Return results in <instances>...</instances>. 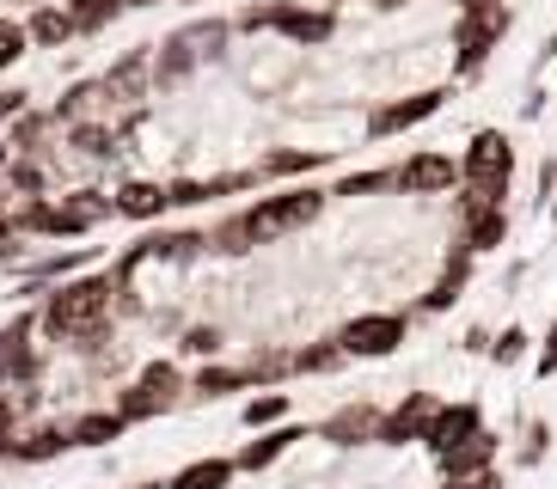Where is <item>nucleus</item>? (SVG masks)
<instances>
[{
    "instance_id": "42",
    "label": "nucleus",
    "mask_w": 557,
    "mask_h": 489,
    "mask_svg": "<svg viewBox=\"0 0 557 489\" xmlns=\"http://www.w3.org/2000/svg\"><path fill=\"white\" fill-rule=\"evenodd\" d=\"M165 196H172V209H197V202H209V184L178 178V184H165Z\"/></svg>"
},
{
    "instance_id": "35",
    "label": "nucleus",
    "mask_w": 557,
    "mask_h": 489,
    "mask_svg": "<svg viewBox=\"0 0 557 489\" xmlns=\"http://www.w3.org/2000/svg\"><path fill=\"white\" fill-rule=\"evenodd\" d=\"M527 349H533V337H527L521 325H508V330H496L491 361H496V367H521V361H527Z\"/></svg>"
},
{
    "instance_id": "38",
    "label": "nucleus",
    "mask_w": 557,
    "mask_h": 489,
    "mask_svg": "<svg viewBox=\"0 0 557 489\" xmlns=\"http://www.w3.org/2000/svg\"><path fill=\"white\" fill-rule=\"evenodd\" d=\"M25 49H32V32H25L18 18H0V74H7V67H13Z\"/></svg>"
},
{
    "instance_id": "30",
    "label": "nucleus",
    "mask_w": 557,
    "mask_h": 489,
    "mask_svg": "<svg viewBox=\"0 0 557 489\" xmlns=\"http://www.w3.org/2000/svg\"><path fill=\"white\" fill-rule=\"evenodd\" d=\"M344 342L325 337V342H312V349H300L295 355V374H344Z\"/></svg>"
},
{
    "instance_id": "32",
    "label": "nucleus",
    "mask_w": 557,
    "mask_h": 489,
    "mask_svg": "<svg viewBox=\"0 0 557 489\" xmlns=\"http://www.w3.org/2000/svg\"><path fill=\"white\" fill-rule=\"evenodd\" d=\"M209 251H227V258H246L251 251V227H246V214H227L221 227L209 233Z\"/></svg>"
},
{
    "instance_id": "20",
    "label": "nucleus",
    "mask_w": 557,
    "mask_h": 489,
    "mask_svg": "<svg viewBox=\"0 0 557 489\" xmlns=\"http://www.w3.org/2000/svg\"><path fill=\"white\" fill-rule=\"evenodd\" d=\"M197 62H202V55H197V49H190V43H184L178 32H172V37H165V43H160V55H153V86H160V92H165V86L190 80V74H197Z\"/></svg>"
},
{
    "instance_id": "13",
    "label": "nucleus",
    "mask_w": 557,
    "mask_h": 489,
    "mask_svg": "<svg viewBox=\"0 0 557 489\" xmlns=\"http://www.w3.org/2000/svg\"><path fill=\"white\" fill-rule=\"evenodd\" d=\"M435 404H442V398H429V391H405V398L380 416V447H410V440H423Z\"/></svg>"
},
{
    "instance_id": "47",
    "label": "nucleus",
    "mask_w": 557,
    "mask_h": 489,
    "mask_svg": "<svg viewBox=\"0 0 557 489\" xmlns=\"http://www.w3.org/2000/svg\"><path fill=\"white\" fill-rule=\"evenodd\" d=\"M545 111V92H540V86H527V98H521V116H527V123H533V116H540Z\"/></svg>"
},
{
    "instance_id": "22",
    "label": "nucleus",
    "mask_w": 557,
    "mask_h": 489,
    "mask_svg": "<svg viewBox=\"0 0 557 489\" xmlns=\"http://www.w3.org/2000/svg\"><path fill=\"white\" fill-rule=\"evenodd\" d=\"M233 32H239V25H233V18H190V25H184V43L197 49L202 62H214V55H227V43H233Z\"/></svg>"
},
{
    "instance_id": "48",
    "label": "nucleus",
    "mask_w": 557,
    "mask_h": 489,
    "mask_svg": "<svg viewBox=\"0 0 557 489\" xmlns=\"http://www.w3.org/2000/svg\"><path fill=\"white\" fill-rule=\"evenodd\" d=\"M7 440H13V410L0 404V447H7Z\"/></svg>"
},
{
    "instance_id": "1",
    "label": "nucleus",
    "mask_w": 557,
    "mask_h": 489,
    "mask_svg": "<svg viewBox=\"0 0 557 489\" xmlns=\"http://www.w3.org/2000/svg\"><path fill=\"white\" fill-rule=\"evenodd\" d=\"M111 300H116V276H81V281H62V288L44 300V330L50 337H74L81 349L104 342V318H111Z\"/></svg>"
},
{
    "instance_id": "53",
    "label": "nucleus",
    "mask_w": 557,
    "mask_h": 489,
    "mask_svg": "<svg viewBox=\"0 0 557 489\" xmlns=\"http://www.w3.org/2000/svg\"><path fill=\"white\" fill-rule=\"evenodd\" d=\"M135 489H160V484H135Z\"/></svg>"
},
{
    "instance_id": "5",
    "label": "nucleus",
    "mask_w": 557,
    "mask_h": 489,
    "mask_svg": "<svg viewBox=\"0 0 557 489\" xmlns=\"http://www.w3.org/2000/svg\"><path fill=\"white\" fill-rule=\"evenodd\" d=\"M508 32H515V7L508 0L478 7V13H459L454 18V80H478Z\"/></svg>"
},
{
    "instance_id": "27",
    "label": "nucleus",
    "mask_w": 557,
    "mask_h": 489,
    "mask_svg": "<svg viewBox=\"0 0 557 489\" xmlns=\"http://www.w3.org/2000/svg\"><path fill=\"white\" fill-rule=\"evenodd\" d=\"M288 410H295V398L288 391H258V398H246V410H239V423L258 435V428H276L288 423Z\"/></svg>"
},
{
    "instance_id": "2",
    "label": "nucleus",
    "mask_w": 557,
    "mask_h": 489,
    "mask_svg": "<svg viewBox=\"0 0 557 489\" xmlns=\"http://www.w3.org/2000/svg\"><path fill=\"white\" fill-rule=\"evenodd\" d=\"M239 32H282L295 49H319L337 37V13L331 7H307V0H263L233 18Z\"/></svg>"
},
{
    "instance_id": "54",
    "label": "nucleus",
    "mask_w": 557,
    "mask_h": 489,
    "mask_svg": "<svg viewBox=\"0 0 557 489\" xmlns=\"http://www.w3.org/2000/svg\"><path fill=\"white\" fill-rule=\"evenodd\" d=\"M37 7H44V0H37Z\"/></svg>"
},
{
    "instance_id": "8",
    "label": "nucleus",
    "mask_w": 557,
    "mask_h": 489,
    "mask_svg": "<svg viewBox=\"0 0 557 489\" xmlns=\"http://www.w3.org/2000/svg\"><path fill=\"white\" fill-rule=\"evenodd\" d=\"M447 98H454V86H423V92L386 98V104L368 116V135H374V141H393V135L417 129V123H429V116H442V111H447Z\"/></svg>"
},
{
    "instance_id": "33",
    "label": "nucleus",
    "mask_w": 557,
    "mask_h": 489,
    "mask_svg": "<svg viewBox=\"0 0 557 489\" xmlns=\"http://www.w3.org/2000/svg\"><path fill=\"white\" fill-rule=\"evenodd\" d=\"M104 98V80H81V86H67V98L55 104V123H81L92 104Z\"/></svg>"
},
{
    "instance_id": "16",
    "label": "nucleus",
    "mask_w": 557,
    "mask_h": 489,
    "mask_svg": "<svg viewBox=\"0 0 557 489\" xmlns=\"http://www.w3.org/2000/svg\"><path fill=\"white\" fill-rule=\"evenodd\" d=\"M508 227H515L508 209H478L472 221H459V244L478 251V258H491V251H503V244H508Z\"/></svg>"
},
{
    "instance_id": "31",
    "label": "nucleus",
    "mask_w": 557,
    "mask_h": 489,
    "mask_svg": "<svg viewBox=\"0 0 557 489\" xmlns=\"http://www.w3.org/2000/svg\"><path fill=\"white\" fill-rule=\"evenodd\" d=\"M246 374H251V386H282V379L295 374V355L288 349H258L246 361Z\"/></svg>"
},
{
    "instance_id": "3",
    "label": "nucleus",
    "mask_w": 557,
    "mask_h": 489,
    "mask_svg": "<svg viewBox=\"0 0 557 489\" xmlns=\"http://www.w3.org/2000/svg\"><path fill=\"white\" fill-rule=\"evenodd\" d=\"M325 202H331V190H319V184H295V190L251 202V209H246L251 244H282L288 233H307L312 221L325 214Z\"/></svg>"
},
{
    "instance_id": "9",
    "label": "nucleus",
    "mask_w": 557,
    "mask_h": 489,
    "mask_svg": "<svg viewBox=\"0 0 557 489\" xmlns=\"http://www.w3.org/2000/svg\"><path fill=\"white\" fill-rule=\"evenodd\" d=\"M459 184H466V172H459L454 153H435V147H417L405 165H398V184L393 196H454Z\"/></svg>"
},
{
    "instance_id": "55",
    "label": "nucleus",
    "mask_w": 557,
    "mask_h": 489,
    "mask_svg": "<svg viewBox=\"0 0 557 489\" xmlns=\"http://www.w3.org/2000/svg\"><path fill=\"white\" fill-rule=\"evenodd\" d=\"M0 453H7V447H0Z\"/></svg>"
},
{
    "instance_id": "46",
    "label": "nucleus",
    "mask_w": 557,
    "mask_h": 489,
    "mask_svg": "<svg viewBox=\"0 0 557 489\" xmlns=\"http://www.w3.org/2000/svg\"><path fill=\"white\" fill-rule=\"evenodd\" d=\"M13 214H7V209H0V258H13V251H18V244H13Z\"/></svg>"
},
{
    "instance_id": "40",
    "label": "nucleus",
    "mask_w": 557,
    "mask_h": 489,
    "mask_svg": "<svg viewBox=\"0 0 557 489\" xmlns=\"http://www.w3.org/2000/svg\"><path fill=\"white\" fill-rule=\"evenodd\" d=\"M44 129H50V116H44V111L13 116V147H37V141H44Z\"/></svg>"
},
{
    "instance_id": "24",
    "label": "nucleus",
    "mask_w": 557,
    "mask_h": 489,
    "mask_svg": "<svg viewBox=\"0 0 557 489\" xmlns=\"http://www.w3.org/2000/svg\"><path fill=\"white\" fill-rule=\"evenodd\" d=\"M398 184V165H368V172H349V178L331 184L337 202H361V196H386Z\"/></svg>"
},
{
    "instance_id": "28",
    "label": "nucleus",
    "mask_w": 557,
    "mask_h": 489,
    "mask_svg": "<svg viewBox=\"0 0 557 489\" xmlns=\"http://www.w3.org/2000/svg\"><path fill=\"white\" fill-rule=\"evenodd\" d=\"M246 386H251V374H246V367H227V361H209V367L190 379L197 398H227V391H246Z\"/></svg>"
},
{
    "instance_id": "25",
    "label": "nucleus",
    "mask_w": 557,
    "mask_h": 489,
    "mask_svg": "<svg viewBox=\"0 0 557 489\" xmlns=\"http://www.w3.org/2000/svg\"><path fill=\"white\" fill-rule=\"evenodd\" d=\"M233 472H239V465H233V459H190V465H184L178 477H172V484L165 489H227L233 484Z\"/></svg>"
},
{
    "instance_id": "29",
    "label": "nucleus",
    "mask_w": 557,
    "mask_h": 489,
    "mask_svg": "<svg viewBox=\"0 0 557 489\" xmlns=\"http://www.w3.org/2000/svg\"><path fill=\"white\" fill-rule=\"evenodd\" d=\"M148 251L160 263H190L197 251H209V233H190V227H184V233H160V239H148Z\"/></svg>"
},
{
    "instance_id": "51",
    "label": "nucleus",
    "mask_w": 557,
    "mask_h": 489,
    "mask_svg": "<svg viewBox=\"0 0 557 489\" xmlns=\"http://www.w3.org/2000/svg\"><path fill=\"white\" fill-rule=\"evenodd\" d=\"M545 214H552V221H557V196H552V202H545Z\"/></svg>"
},
{
    "instance_id": "11",
    "label": "nucleus",
    "mask_w": 557,
    "mask_h": 489,
    "mask_svg": "<svg viewBox=\"0 0 557 489\" xmlns=\"http://www.w3.org/2000/svg\"><path fill=\"white\" fill-rule=\"evenodd\" d=\"M478 428H484V404H478V398H447V404H435V416H429V428H423L417 447L447 453V447H459V440H472Z\"/></svg>"
},
{
    "instance_id": "12",
    "label": "nucleus",
    "mask_w": 557,
    "mask_h": 489,
    "mask_svg": "<svg viewBox=\"0 0 557 489\" xmlns=\"http://www.w3.org/2000/svg\"><path fill=\"white\" fill-rule=\"evenodd\" d=\"M380 416H386V410H380L374 398L337 404L325 423H319V440H331V447H368V440H380Z\"/></svg>"
},
{
    "instance_id": "4",
    "label": "nucleus",
    "mask_w": 557,
    "mask_h": 489,
    "mask_svg": "<svg viewBox=\"0 0 557 489\" xmlns=\"http://www.w3.org/2000/svg\"><path fill=\"white\" fill-rule=\"evenodd\" d=\"M459 172H466V190H478L491 209H508V184H515V141L508 129H478L459 153Z\"/></svg>"
},
{
    "instance_id": "49",
    "label": "nucleus",
    "mask_w": 557,
    "mask_h": 489,
    "mask_svg": "<svg viewBox=\"0 0 557 489\" xmlns=\"http://www.w3.org/2000/svg\"><path fill=\"white\" fill-rule=\"evenodd\" d=\"M454 13H478V7H496V0H447Z\"/></svg>"
},
{
    "instance_id": "7",
    "label": "nucleus",
    "mask_w": 557,
    "mask_h": 489,
    "mask_svg": "<svg viewBox=\"0 0 557 489\" xmlns=\"http://www.w3.org/2000/svg\"><path fill=\"white\" fill-rule=\"evenodd\" d=\"M178 391H184L178 367H172V361H148V367L135 374V386L116 398V410H123L129 423H148V416H165V410L178 404Z\"/></svg>"
},
{
    "instance_id": "39",
    "label": "nucleus",
    "mask_w": 557,
    "mask_h": 489,
    "mask_svg": "<svg viewBox=\"0 0 557 489\" xmlns=\"http://www.w3.org/2000/svg\"><path fill=\"white\" fill-rule=\"evenodd\" d=\"M221 342H227V337H221L214 325H190V330H184V355L214 361V355H221Z\"/></svg>"
},
{
    "instance_id": "21",
    "label": "nucleus",
    "mask_w": 557,
    "mask_h": 489,
    "mask_svg": "<svg viewBox=\"0 0 557 489\" xmlns=\"http://www.w3.org/2000/svg\"><path fill=\"white\" fill-rule=\"evenodd\" d=\"M67 447H74V435H67V428H25L18 440H7V453L25 459V465H44V459L67 453Z\"/></svg>"
},
{
    "instance_id": "52",
    "label": "nucleus",
    "mask_w": 557,
    "mask_h": 489,
    "mask_svg": "<svg viewBox=\"0 0 557 489\" xmlns=\"http://www.w3.org/2000/svg\"><path fill=\"white\" fill-rule=\"evenodd\" d=\"M123 7H153V0H123Z\"/></svg>"
},
{
    "instance_id": "6",
    "label": "nucleus",
    "mask_w": 557,
    "mask_h": 489,
    "mask_svg": "<svg viewBox=\"0 0 557 489\" xmlns=\"http://www.w3.org/2000/svg\"><path fill=\"white\" fill-rule=\"evenodd\" d=\"M405 337H410V312H361V318H349L337 330L349 361H386L405 349Z\"/></svg>"
},
{
    "instance_id": "26",
    "label": "nucleus",
    "mask_w": 557,
    "mask_h": 489,
    "mask_svg": "<svg viewBox=\"0 0 557 489\" xmlns=\"http://www.w3.org/2000/svg\"><path fill=\"white\" fill-rule=\"evenodd\" d=\"M123 428H129V416H123V410H86L67 435H74V447H111Z\"/></svg>"
},
{
    "instance_id": "37",
    "label": "nucleus",
    "mask_w": 557,
    "mask_h": 489,
    "mask_svg": "<svg viewBox=\"0 0 557 489\" xmlns=\"http://www.w3.org/2000/svg\"><path fill=\"white\" fill-rule=\"evenodd\" d=\"M67 141L81 147V153H92V160H104V153H116V135L104 129V123H74V135Z\"/></svg>"
},
{
    "instance_id": "19",
    "label": "nucleus",
    "mask_w": 557,
    "mask_h": 489,
    "mask_svg": "<svg viewBox=\"0 0 557 489\" xmlns=\"http://www.w3.org/2000/svg\"><path fill=\"white\" fill-rule=\"evenodd\" d=\"M25 32H32L37 49H62L67 37H81V25H74V13H67V7H50V0H44V7H32Z\"/></svg>"
},
{
    "instance_id": "44",
    "label": "nucleus",
    "mask_w": 557,
    "mask_h": 489,
    "mask_svg": "<svg viewBox=\"0 0 557 489\" xmlns=\"http://www.w3.org/2000/svg\"><path fill=\"white\" fill-rule=\"evenodd\" d=\"M442 489H508L503 472H478V477H442Z\"/></svg>"
},
{
    "instance_id": "14",
    "label": "nucleus",
    "mask_w": 557,
    "mask_h": 489,
    "mask_svg": "<svg viewBox=\"0 0 557 489\" xmlns=\"http://www.w3.org/2000/svg\"><path fill=\"white\" fill-rule=\"evenodd\" d=\"M496 447H503V440H496L491 428H478L472 440H459V447L435 453V472H442V477H478V472H496Z\"/></svg>"
},
{
    "instance_id": "50",
    "label": "nucleus",
    "mask_w": 557,
    "mask_h": 489,
    "mask_svg": "<svg viewBox=\"0 0 557 489\" xmlns=\"http://www.w3.org/2000/svg\"><path fill=\"white\" fill-rule=\"evenodd\" d=\"M361 7H380V13H398V7H410V0H361Z\"/></svg>"
},
{
    "instance_id": "15",
    "label": "nucleus",
    "mask_w": 557,
    "mask_h": 489,
    "mask_svg": "<svg viewBox=\"0 0 557 489\" xmlns=\"http://www.w3.org/2000/svg\"><path fill=\"white\" fill-rule=\"evenodd\" d=\"M295 440H307V428H295V423L258 428V440H246V447H239V459H233V465H239V472H270V465H276V459L288 453V447H295Z\"/></svg>"
},
{
    "instance_id": "34",
    "label": "nucleus",
    "mask_w": 557,
    "mask_h": 489,
    "mask_svg": "<svg viewBox=\"0 0 557 489\" xmlns=\"http://www.w3.org/2000/svg\"><path fill=\"white\" fill-rule=\"evenodd\" d=\"M67 13H74L81 32H104V25L123 13V0H67Z\"/></svg>"
},
{
    "instance_id": "43",
    "label": "nucleus",
    "mask_w": 557,
    "mask_h": 489,
    "mask_svg": "<svg viewBox=\"0 0 557 489\" xmlns=\"http://www.w3.org/2000/svg\"><path fill=\"white\" fill-rule=\"evenodd\" d=\"M545 349H540V361H533V379H557V318H552V330H545Z\"/></svg>"
},
{
    "instance_id": "10",
    "label": "nucleus",
    "mask_w": 557,
    "mask_h": 489,
    "mask_svg": "<svg viewBox=\"0 0 557 489\" xmlns=\"http://www.w3.org/2000/svg\"><path fill=\"white\" fill-rule=\"evenodd\" d=\"M472 276H478V251H466V244L454 239V251L442 258V276L417 293V306H410V312H423V318H435V312H454L459 293L472 288Z\"/></svg>"
},
{
    "instance_id": "23",
    "label": "nucleus",
    "mask_w": 557,
    "mask_h": 489,
    "mask_svg": "<svg viewBox=\"0 0 557 489\" xmlns=\"http://www.w3.org/2000/svg\"><path fill=\"white\" fill-rule=\"evenodd\" d=\"M325 160H331L325 147H312V153L307 147H276V153H263L258 160V172L263 178H300V172H319Z\"/></svg>"
},
{
    "instance_id": "41",
    "label": "nucleus",
    "mask_w": 557,
    "mask_h": 489,
    "mask_svg": "<svg viewBox=\"0 0 557 489\" xmlns=\"http://www.w3.org/2000/svg\"><path fill=\"white\" fill-rule=\"evenodd\" d=\"M7 184H13V190H25V196H44V165H32V160H13V172H7Z\"/></svg>"
},
{
    "instance_id": "17",
    "label": "nucleus",
    "mask_w": 557,
    "mask_h": 489,
    "mask_svg": "<svg viewBox=\"0 0 557 489\" xmlns=\"http://www.w3.org/2000/svg\"><path fill=\"white\" fill-rule=\"evenodd\" d=\"M148 80H153V55L148 49H129L123 62L104 74V98H116V104H129V98H141L148 92Z\"/></svg>"
},
{
    "instance_id": "18",
    "label": "nucleus",
    "mask_w": 557,
    "mask_h": 489,
    "mask_svg": "<svg viewBox=\"0 0 557 489\" xmlns=\"http://www.w3.org/2000/svg\"><path fill=\"white\" fill-rule=\"evenodd\" d=\"M165 209H172V196H165V184H153V178H129L123 190H116V214H123V221H160Z\"/></svg>"
},
{
    "instance_id": "36",
    "label": "nucleus",
    "mask_w": 557,
    "mask_h": 489,
    "mask_svg": "<svg viewBox=\"0 0 557 489\" xmlns=\"http://www.w3.org/2000/svg\"><path fill=\"white\" fill-rule=\"evenodd\" d=\"M545 453H552V423H545V416H527V435H521V465L533 472V465H545Z\"/></svg>"
},
{
    "instance_id": "45",
    "label": "nucleus",
    "mask_w": 557,
    "mask_h": 489,
    "mask_svg": "<svg viewBox=\"0 0 557 489\" xmlns=\"http://www.w3.org/2000/svg\"><path fill=\"white\" fill-rule=\"evenodd\" d=\"M491 330H484V325H472V330H466V337H459V349H466V355H491Z\"/></svg>"
}]
</instances>
